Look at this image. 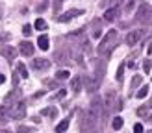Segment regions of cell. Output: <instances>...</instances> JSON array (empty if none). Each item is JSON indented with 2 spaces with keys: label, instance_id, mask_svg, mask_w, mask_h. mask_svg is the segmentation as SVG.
<instances>
[{
  "label": "cell",
  "instance_id": "6da1fadb",
  "mask_svg": "<svg viewBox=\"0 0 152 133\" xmlns=\"http://www.w3.org/2000/svg\"><path fill=\"white\" fill-rule=\"evenodd\" d=\"M117 39H119L117 30H110V32L102 37L100 44H98V48H96V50H98V54L104 56V57H108L111 52H113V48L117 46Z\"/></svg>",
  "mask_w": 152,
  "mask_h": 133
},
{
  "label": "cell",
  "instance_id": "7a4b0ae2",
  "mask_svg": "<svg viewBox=\"0 0 152 133\" xmlns=\"http://www.w3.org/2000/svg\"><path fill=\"white\" fill-rule=\"evenodd\" d=\"M96 122H98V118L89 109H83L80 113V126L86 133H96Z\"/></svg>",
  "mask_w": 152,
  "mask_h": 133
},
{
  "label": "cell",
  "instance_id": "3957f363",
  "mask_svg": "<svg viewBox=\"0 0 152 133\" xmlns=\"http://www.w3.org/2000/svg\"><path fill=\"white\" fill-rule=\"evenodd\" d=\"M7 116H11L15 118V120H22V118L26 116V106H24V102H17V103H13L11 107H7Z\"/></svg>",
  "mask_w": 152,
  "mask_h": 133
},
{
  "label": "cell",
  "instance_id": "277c9868",
  "mask_svg": "<svg viewBox=\"0 0 152 133\" xmlns=\"http://www.w3.org/2000/svg\"><path fill=\"white\" fill-rule=\"evenodd\" d=\"M152 19V7L148 4H141L137 15H135V22H141V24H148Z\"/></svg>",
  "mask_w": 152,
  "mask_h": 133
},
{
  "label": "cell",
  "instance_id": "5b68a950",
  "mask_svg": "<svg viewBox=\"0 0 152 133\" xmlns=\"http://www.w3.org/2000/svg\"><path fill=\"white\" fill-rule=\"evenodd\" d=\"M145 30H134V32H130V33H128L126 35V44H128V46H135V44H137L141 39H143V37H145Z\"/></svg>",
  "mask_w": 152,
  "mask_h": 133
},
{
  "label": "cell",
  "instance_id": "8992f818",
  "mask_svg": "<svg viewBox=\"0 0 152 133\" xmlns=\"http://www.w3.org/2000/svg\"><path fill=\"white\" fill-rule=\"evenodd\" d=\"M115 106H117V96L113 91H110L108 94H106V100H104V111L106 115H110L111 111H115Z\"/></svg>",
  "mask_w": 152,
  "mask_h": 133
},
{
  "label": "cell",
  "instance_id": "52a82bcc",
  "mask_svg": "<svg viewBox=\"0 0 152 133\" xmlns=\"http://www.w3.org/2000/svg\"><path fill=\"white\" fill-rule=\"evenodd\" d=\"M0 54H2L7 61H13V59L17 57V48L10 46V44H4V46H0Z\"/></svg>",
  "mask_w": 152,
  "mask_h": 133
},
{
  "label": "cell",
  "instance_id": "ba28073f",
  "mask_svg": "<svg viewBox=\"0 0 152 133\" xmlns=\"http://www.w3.org/2000/svg\"><path fill=\"white\" fill-rule=\"evenodd\" d=\"M32 69L34 70H47V69H50V61L45 57H37L32 61Z\"/></svg>",
  "mask_w": 152,
  "mask_h": 133
},
{
  "label": "cell",
  "instance_id": "9c48e42d",
  "mask_svg": "<svg viewBox=\"0 0 152 133\" xmlns=\"http://www.w3.org/2000/svg\"><path fill=\"white\" fill-rule=\"evenodd\" d=\"M82 13H83L82 9H69V11H65L63 15H59V17H58V22H69L71 19L78 17V15H82Z\"/></svg>",
  "mask_w": 152,
  "mask_h": 133
},
{
  "label": "cell",
  "instance_id": "30bf717a",
  "mask_svg": "<svg viewBox=\"0 0 152 133\" xmlns=\"http://www.w3.org/2000/svg\"><path fill=\"white\" fill-rule=\"evenodd\" d=\"M54 59H56V63L65 65V63H69V61H71V54H69L67 50H58L56 54H54Z\"/></svg>",
  "mask_w": 152,
  "mask_h": 133
},
{
  "label": "cell",
  "instance_id": "8fae6325",
  "mask_svg": "<svg viewBox=\"0 0 152 133\" xmlns=\"http://www.w3.org/2000/svg\"><path fill=\"white\" fill-rule=\"evenodd\" d=\"M20 91H17V89H15V91H11L10 94L6 96V107H11L13 103H17V102H20Z\"/></svg>",
  "mask_w": 152,
  "mask_h": 133
},
{
  "label": "cell",
  "instance_id": "7c38bea8",
  "mask_svg": "<svg viewBox=\"0 0 152 133\" xmlns=\"http://www.w3.org/2000/svg\"><path fill=\"white\" fill-rule=\"evenodd\" d=\"M19 46H20L19 50H20V54H22V56H26V57L34 56V44L30 43V41H22Z\"/></svg>",
  "mask_w": 152,
  "mask_h": 133
},
{
  "label": "cell",
  "instance_id": "4fadbf2b",
  "mask_svg": "<svg viewBox=\"0 0 152 133\" xmlns=\"http://www.w3.org/2000/svg\"><path fill=\"white\" fill-rule=\"evenodd\" d=\"M119 13H121L119 6L117 7H110V9H106V13H104V20L106 22H113V20L119 17Z\"/></svg>",
  "mask_w": 152,
  "mask_h": 133
},
{
  "label": "cell",
  "instance_id": "5bb4252c",
  "mask_svg": "<svg viewBox=\"0 0 152 133\" xmlns=\"http://www.w3.org/2000/svg\"><path fill=\"white\" fill-rule=\"evenodd\" d=\"M82 76H74L72 81H71V89H72V93H80L82 91Z\"/></svg>",
  "mask_w": 152,
  "mask_h": 133
},
{
  "label": "cell",
  "instance_id": "9a60e30c",
  "mask_svg": "<svg viewBox=\"0 0 152 133\" xmlns=\"http://www.w3.org/2000/svg\"><path fill=\"white\" fill-rule=\"evenodd\" d=\"M48 44H50V41H48V35H41L39 39H37V46H39L41 50H48V48H50Z\"/></svg>",
  "mask_w": 152,
  "mask_h": 133
},
{
  "label": "cell",
  "instance_id": "2e32d148",
  "mask_svg": "<svg viewBox=\"0 0 152 133\" xmlns=\"http://www.w3.org/2000/svg\"><path fill=\"white\" fill-rule=\"evenodd\" d=\"M67 128H69V118H65V120H61L56 126V133H65Z\"/></svg>",
  "mask_w": 152,
  "mask_h": 133
},
{
  "label": "cell",
  "instance_id": "e0dca14e",
  "mask_svg": "<svg viewBox=\"0 0 152 133\" xmlns=\"http://www.w3.org/2000/svg\"><path fill=\"white\" fill-rule=\"evenodd\" d=\"M123 124H124L123 118H121V116H115V118H113V122H111V128L115 129V131H119L121 128H123Z\"/></svg>",
  "mask_w": 152,
  "mask_h": 133
},
{
  "label": "cell",
  "instance_id": "ac0fdd59",
  "mask_svg": "<svg viewBox=\"0 0 152 133\" xmlns=\"http://www.w3.org/2000/svg\"><path fill=\"white\" fill-rule=\"evenodd\" d=\"M100 35H102V30H100V22H98V20H95V22H93V37H95V39H98Z\"/></svg>",
  "mask_w": 152,
  "mask_h": 133
},
{
  "label": "cell",
  "instance_id": "d6986e66",
  "mask_svg": "<svg viewBox=\"0 0 152 133\" xmlns=\"http://www.w3.org/2000/svg\"><path fill=\"white\" fill-rule=\"evenodd\" d=\"M148 91H150V89H148V85H143V87L139 89V91H137V94H135V96H137L139 100H143V98H147V94H148Z\"/></svg>",
  "mask_w": 152,
  "mask_h": 133
},
{
  "label": "cell",
  "instance_id": "ffe728a7",
  "mask_svg": "<svg viewBox=\"0 0 152 133\" xmlns=\"http://www.w3.org/2000/svg\"><path fill=\"white\" fill-rule=\"evenodd\" d=\"M41 113H43V115H48V116H52V118H56V116H58V109H56V107H48V109H43Z\"/></svg>",
  "mask_w": 152,
  "mask_h": 133
},
{
  "label": "cell",
  "instance_id": "44dd1931",
  "mask_svg": "<svg viewBox=\"0 0 152 133\" xmlns=\"http://www.w3.org/2000/svg\"><path fill=\"white\" fill-rule=\"evenodd\" d=\"M17 74H19V76H22V78H28V70H26V66L22 65V63L17 65Z\"/></svg>",
  "mask_w": 152,
  "mask_h": 133
},
{
  "label": "cell",
  "instance_id": "7402d4cb",
  "mask_svg": "<svg viewBox=\"0 0 152 133\" xmlns=\"http://www.w3.org/2000/svg\"><path fill=\"white\" fill-rule=\"evenodd\" d=\"M117 81H119V83H121V81H123V78H124V63L123 65H119V69H117Z\"/></svg>",
  "mask_w": 152,
  "mask_h": 133
},
{
  "label": "cell",
  "instance_id": "603a6c76",
  "mask_svg": "<svg viewBox=\"0 0 152 133\" xmlns=\"http://www.w3.org/2000/svg\"><path fill=\"white\" fill-rule=\"evenodd\" d=\"M141 76H134V80H132V83H130V89H132V91H134V89H137L139 85H141Z\"/></svg>",
  "mask_w": 152,
  "mask_h": 133
},
{
  "label": "cell",
  "instance_id": "cb8c5ba5",
  "mask_svg": "<svg viewBox=\"0 0 152 133\" xmlns=\"http://www.w3.org/2000/svg\"><path fill=\"white\" fill-rule=\"evenodd\" d=\"M71 74H69V70H59L58 74H56V80H59V81H63V80H67Z\"/></svg>",
  "mask_w": 152,
  "mask_h": 133
},
{
  "label": "cell",
  "instance_id": "d4e9b609",
  "mask_svg": "<svg viewBox=\"0 0 152 133\" xmlns=\"http://www.w3.org/2000/svg\"><path fill=\"white\" fill-rule=\"evenodd\" d=\"M65 94H67V91H65V89H59V91H58L54 96H52V100H61Z\"/></svg>",
  "mask_w": 152,
  "mask_h": 133
},
{
  "label": "cell",
  "instance_id": "484cf974",
  "mask_svg": "<svg viewBox=\"0 0 152 133\" xmlns=\"http://www.w3.org/2000/svg\"><path fill=\"white\" fill-rule=\"evenodd\" d=\"M35 28L37 30H47V22H45L43 19H37L35 20Z\"/></svg>",
  "mask_w": 152,
  "mask_h": 133
},
{
  "label": "cell",
  "instance_id": "4316f807",
  "mask_svg": "<svg viewBox=\"0 0 152 133\" xmlns=\"http://www.w3.org/2000/svg\"><path fill=\"white\" fill-rule=\"evenodd\" d=\"M30 131H32V128H28V126H19V128H17V133H30Z\"/></svg>",
  "mask_w": 152,
  "mask_h": 133
},
{
  "label": "cell",
  "instance_id": "83f0119b",
  "mask_svg": "<svg viewBox=\"0 0 152 133\" xmlns=\"http://www.w3.org/2000/svg\"><path fill=\"white\" fill-rule=\"evenodd\" d=\"M134 6H135V0H128V4H126V7H124V11H126V13H130V11L134 9Z\"/></svg>",
  "mask_w": 152,
  "mask_h": 133
},
{
  "label": "cell",
  "instance_id": "f1b7e54d",
  "mask_svg": "<svg viewBox=\"0 0 152 133\" xmlns=\"http://www.w3.org/2000/svg\"><path fill=\"white\" fill-rule=\"evenodd\" d=\"M150 66H152V61H150V59H145V63H143V69H145L147 74L150 72Z\"/></svg>",
  "mask_w": 152,
  "mask_h": 133
},
{
  "label": "cell",
  "instance_id": "f546056e",
  "mask_svg": "<svg viewBox=\"0 0 152 133\" xmlns=\"http://www.w3.org/2000/svg\"><path fill=\"white\" fill-rule=\"evenodd\" d=\"M22 33H24V35H32V26L24 24V26H22Z\"/></svg>",
  "mask_w": 152,
  "mask_h": 133
},
{
  "label": "cell",
  "instance_id": "4dcf8cb0",
  "mask_svg": "<svg viewBox=\"0 0 152 133\" xmlns=\"http://www.w3.org/2000/svg\"><path fill=\"white\" fill-rule=\"evenodd\" d=\"M0 118H7V107L0 106Z\"/></svg>",
  "mask_w": 152,
  "mask_h": 133
},
{
  "label": "cell",
  "instance_id": "1f68e13d",
  "mask_svg": "<svg viewBox=\"0 0 152 133\" xmlns=\"http://www.w3.org/2000/svg\"><path fill=\"white\" fill-rule=\"evenodd\" d=\"M61 4H63V0H54V11L56 13L61 9Z\"/></svg>",
  "mask_w": 152,
  "mask_h": 133
},
{
  "label": "cell",
  "instance_id": "d6a6232c",
  "mask_svg": "<svg viewBox=\"0 0 152 133\" xmlns=\"http://www.w3.org/2000/svg\"><path fill=\"white\" fill-rule=\"evenodd\" d=\"M121 2H123V0H106L104 4H111V7H117Z\"/></svg>",
  "mask_w": 152,
  "mask_h": 133
},
{
  "label": "cell",
  "instance_id": "836d02e7",
  "mask_svg": "<svg viewBox=\"0 0 152 133\" xmlns=\"http://www.w3.org/2000/svg\"><path fill=\"white\" fill-rule=\"evenodd\" d=\"M134 133H143V126L141 124H135L134 126Z\"/></svg>",
  "mask_w": 152,
  "mask_h": 133
},
{
  "label": "cell",
  "instance_id": "e575fe53",
  "mask_svg": "<svg viewBox=\"0 0 152 133\" xmlns=\"http://www.w3.org/2000/svg\"><path fill=\"white\" fill-rule=\"evenodd\" d=\"M17 83H19V74H17V72H15V74H13V85H15V87H17Z\"/></svg>",
  "mask_w": 152,
  "mask_h": 133
},
{
  "label": "cell",
  "instance_id": "d590c367",
  "mask_svg": "<svg viewBox=\"0 0 152 133\" xmlns=\"http://www.w3.org/2000/svg\"><path fill=\"white\" fill-rule=\"evenodd\" d=\"M47 6H48L47 2H43V4H41L39 7H37V11H45V9H47Z\"/></svg>",
  "mask_w": 152,
  "mask_h": 133
},
{
  "label": "cell",
  "instance_id": "8d00e7d4",
  "mask_svg": "<svg viewBox=\"0 0 152 133\" xmlns=\"http://www.w3.org/2000/svg\"><path fill=\"white\" fill-rule=\"evenodd\" d=\"M48 87L54 89V87H58V83H56V81H48Z\"/></svg>",
  "mask_w": 152,
  "mask_h": 133
},
{
  "label": "cell",
  "instance_id": "74e56055",
  "mask_svg": "<svg viewBox=\"0 0 152 133\" xmlns=\"http://www.w3.org/2000/svg\"><path fill=\"white\" fill-rule=\"evenodd\" d=\"M4 81H6V76H4V74H0V85H2Z\"/></svg>",
  "mask_w": 152,
  "mask_h": 133
},
{
  "label": "cell",
  "instance_id": "f35d334b",
  "mask_svg": "<svg viewBox=\"0 0 152 133\" xmlns=\"http://www.w3.org/2000/svg\"><path fill=\"white\" fill-rule=\"evenodd\" d=\"M0 133H11L10 129H0Z\"/></svg>",
  "mask_w": 152,
  "mask_h": 133
},
{
  "label": "cell",
  "instance_id": "ab89813d",
  "mask_svg": "<svg viewBox=\"0 0 152 133\" xmlns=\"http://www.w3.org/2000/svg\"><path fill=\"white\" fill-rule=\"evenodd\" d=\"M148 133H152V131H148Z\"/></svg>",
  "mask_w": 152,
  "mask_h": 133
},
{
  "label": "cell",
  "instance_id": "60d3db41",
  "mask_svg": "<svg viewBox=\"0 0 152 133\" xmlns=\"http://www.w3.org/2000/svg\"><path fill=\"white\" fill-rule=\"evenodd\" d=\"M150 22H152V19H150Z\"/></svg>",
  "mask_w": 152,
  "mask_h": 133
},
{
  "label": "cell",
  "instance_id": "b9f144b4",
  "mask_svg": "<svg viewBox=\"0 0 152 133\" xmlns=\"http://www.w3.org/2000/svg\"><path fill=\"white\" fill-rule=\"evenodd\" d=\"M0 17H2V15H0Z\"/></svg>",
  "mask_w": 152,
  "mask_h": 133
}]
</instances>
